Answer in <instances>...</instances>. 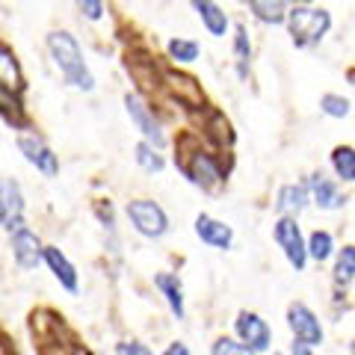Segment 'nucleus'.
<instances>
[{"mask_svg": "<svg viewBox=\"0 0 355 355\" xmlns=\"http://www.w3.org/2000/svg\"><path fill=\"white\" fill-rule=\"evenodd\" d=\"M48 53L57 71L62 74V80L71 89H80V92H92L95 89V74L89 71V65L83 60V51L77 39L69 30H51L48 33Z\"/></svg>", "mask_w": 355, "mask_h": 355, "instance_id": "obj_1", "label": "nucleus"}, {"mask_svg": "<svg viewBox=\"0 0 355 355\" xmlns=\"http://www.w3.org/2000/svg\"><path fill=\"white\" fill-rule=\"evenodd\" d=\"M284 27L291 33V42L296 48H314V44H320L329 36L331 12L323 6H314V3H293L287 9Z\"/></svg>", "mask_w": 355, "mask_h": 355, "instance_id": "obj_2", "label": "nucleus"}, {"mask_svg": "<svg viewBox=\"0 0 355 355\" xmlns=\"http://www.w3.org/2000/svg\"><path fill=\"white\" fill-rule=\"evenodd\" d=\"M128 219H130V225L148 240H160L166 231H169V216H166V210L157 202H151V198H137V202H130Z\"/></svg>", "mask_w": 355, "mask_h": 355, "instance_id": "obj_3", "label": "nucleus"}, {"mask_svg": "<svg viewBox=\"0 0 355 355\" xmlns=\"http://www.w3.org/2000/svg\"><path fill=\"white\" fill-rule=\"evenodd\" d=\"M125 113H128V119L133 121V128L142 133V139H146L148 146L166 148V133H163L160 119L154 116V110H151L146 101H142L137 92H128V95H125Z\"/></svg>", "mask_w": 355, "mask_h": 355, "instance_id": "obj_4", "label": "nucleus"}, {"mask_svg": "<svg viewBox=\"0 0 355 355\" xmlns=\"http://www.w3.org/2000/svg\"><path fill=\"white\" fill-rule=\"evenodd\" d=\"M18 151L24 154V160H27L30 166H36V169H39L44 178H57V175H60V160H57V154L51 151V146L39 137L36 130H27V128L18 130Z\"/></svg>", "mask_w": 355, "mask_h": 355, "instance_id": "obj_5", "label": "nucleus"}, {"mask_svg": "<svg viewBox=\"0 0 355 355\" xmlns=\"http://www.w3.org/2000/svg\"><path fill=\"white\" fill-rule=\"evenodd\" d=\"M272 237L279 243V249L284 252L287 263H291L296 272H302L305 263H308V252H305V237H302V231H299L296 216H282L275 222Z\"/></svg>", "mask_w": 355, "mask_h": 355, "instance_id": "obj_6", "label": "nucleus"}, {"mask_svg": "<svg viewBox=\"0 0 355 355\" xmlns=\"http://www.w3.org/2000/svg\"><path fill=\"white\" fill-rule=\"evenodd\" d=\"M184 172L196 187H202V190H207V193H216L219 187L225 184V172H222L219 160L207 151H193L190 163L184 166Z\"/></svg>", "mask_w": 355, "mask_h": 355, "instance_id": "obj_7", "label": "nucleus"}, {"mask_svg": "<svg viewBox=\"0 0 355 355\" xmlns=\"http://www.w3.org/2000/svg\"><path fill=\"white\" fill-rule=\"evenodd\" d=\"M234 331H237L240 343H246L252 352H266L270 349V343H272L270 326H266V320L261 314H254V311H240Z\"/></svg>", "mask_w": 355, "mask_h": 355, "instance_id": "obj_8", "label": "nucleus"}, {"mask_svg": "<svg viewBox=\"0 0 355 355\" xmlns=\"http://www.w3.org/2000/svg\"><path fill=\"white\" fill-rule=\"evenodd\" d=\"M287 326H291L293 338L308 343V347L323 343V326H320V317L302 302H293L291 308H287Z\"/></svg>", "mask_w": 355, "mask_h": 355, "instance_id": "obj_9", "label": "nucleus"}, {"mask_svg": "<svg viewBox=\"0 0 355 355\" xmlns=\"http://www.w3.org/2000/svg\"><path fill=\"white\" fill-rule=\"evenodd\" d=\"M0 225L6 231H15L24 225V193L15 178L0 181Z\"/></svg>", "mask_w": 355, "mask_h": 355, "instance_id": "obj_10", "label": "nucleus"}, {"mask_svg": "<svg viewBox=\"0 0 355 355\" xmlns=\"http://www.w3.org/2000/svg\"><path fill=\"white\" fill-rule=\"evenodd\" d=\"M12 234V258L15 263L21 266V270H36V266L42 263V240L33 234V231L27 225H21L15 231H9Z\"/></svg>", "mask_w": 355, "mask_h": 355, "instance_id": "obj_11", "label": "nucleus"}, {"mask_svg": "<svg viewBox=\"0 0 355 355\" xmlns=\"http://www.w3.org/2000/svg\"><path fill=\"white\" fill-rule=\"evenodd\" d=\"M196 237L210 249L225 252V249H231V243H234V231H231V225H225V222H219L207 214H198L196 216Z\"/></svg>", "mask_w": 355, "mask_h": 355, "instance_id": "obj_12", "label": "nucleus"}, {"mask_svg": "<svg viewBox=\"0 0 355 355\" xmlns=\"http://www.w3.org/2000/svg\"><path fill=\"white\" fill-rule=\"evenodd\" d=\"M190 6L196 9V15H198V21H202V27L214 39H225L228 36L231 18H228L225 9L216 3V0H190Z\"/></svg>", "mask_w": 355, "mask_h": 355, "instance_id": "obj_13", "label": "nucleus"}, {"mask_svg": "<svg viewBox=\"0 0 355 355\" xmlns=\"http://www.w3.org/2000/svg\"><path fill=\"white\" fill-rule=\"evenodd\" d=\"M308 196H311V202H314L320 210H338V207L347 205V198H343V193L338 190V184L331 181V178H326L323 172L311 175Z\"/></svg>", "mask_w": 355, "mask_h": 355, "instance_id": "obj_14", "label": "nucleus"}, {"mask_svg": "<svg viewBox=\"0 0 355 355\" xmlns=\"http://www.w3.org/2000/svg\"><path fill=\"white\" fill-rule=\"evenodd\" d=\"M42 261L51 266V272H53V279L60 282V287H65L69 293H77V287H80V282H77V270L57 246H44L42 249Z\"/></svg>", "mask_w": 355, "mask_h": 355, "instance_id": "obj_15", "label": "nucleus"}, {"mask_svg": "<svg viewBox=\"0 0 355 355\" xmlns=\"http://www.w3.org/2000/svg\"><path fill=\"white\" fill-rule=\"evenodd\" d=\"M0 86L9 89V92L21 95L24 92V71H21V62L15 57V51L0 39Z\"/></svg>", "mask_w": 355, "mask_h": 355, "instance_id": "obj_16", "label": "nucleus"}, {"mask_svg": "<svg viewBox=\"0 0 355 355\" xmlns=\"http://www.w3.org/2000/svg\"><path fill=\"white\" fill-rule=\"evenodd\" d=\"M252 15L266 27H282L287 18V9L293 6V0H246Z\"/></svg>", "mask_w": 355, "mask_h": 355, "instance_id": "obj_17", "label": "nucleus"}, {"mask_svg": "<svg viewBox=\"0 0 355 355\" xmlns=\"http://www.w3.org/2000/svg\"><path fill=\"white\" fill-rule=\"evenodd\" d=\"M311 196L305 184H284L279 190V198H275V210L284 216H299L308 207Z\"/></svg>", "mask_w": 355, "mask_h": 355, "instance_id": "obj_18", "label": "nucleus"}, {"mask_svg": "<svg viewBox=\"0 0 355 355\" xmlns=\"http://www.w3.org/2000/svg\"><path fill=\"white\" fill-rule=\"evenodd\" d=\"M154 284H157V291L163 293V299H166V305H169L172 314L178 320H184V287H181V282H178V275L157 272L154 275Z\"/></svg>", "mask_w": 355, "mask_h": 355, "instance_id": "obj_19", "label": "nucleus"}, {"mask_svg": "<svg viewBox=\"0 0 355 355\" xmlns=\"http://www.w3.org/2000/svg\"><path fill=\"white\" fill-rule=\"evenodd\" d=\"M252 57H254V48H252L249 30H246V24H237L234 27V69H237L240 80H249Z\"/></svg>", "mask_w": 355, "mask_h": 355, "instance_id": "obj_20", "label": "nucleus"}, {"mask_svg": "<svg viewBox=\"0 0 355 355\" xmlns=\"http://www.w3.org/2000/svg\"><path fill=\"white\" fill-rule=\"evenodd\" d=\"M331 169H335L338 181L352 184L355 181V151L352 146H338L331 151Z\"/></svg>", "mask_w": 355, "mask_h": 355, "instance_id": "obj_21", "label": "nucleus"}, {"mask_svg": "<svg viewBox=\"0 0 355 355\" xmlns=\"http://www.w3.org/2000/svg\"><path fill=\"white\" fill-rule=\"evenodd\" d=\"M166 51H169V60L178 62V65H193L198 60V53H202V48H198V42L193 39H169V44H166Z\"/></svg>", "mask_w": 355, "mask_h": 355, "instance_id": "obj_22", "label": "nucleus"}, {"mask_svg": "<svg viewBox=\"0 0 355 355\" xmlns=\"http://www.w3.org/2000/svg\"><path fill=\"white\" fill-rule=\"evenodd\" d=\"M0 116H3L6 125H12V128H24V107H21L18 101V95L15 92H9V89L0 86Z\"/></svg>", "mask_w": 355, "mask_h": 355, "instance_id": "obj_23", "label": "nucleus"}, {"mask_svg": "<svg viewBox=\"0 0 355 355\" xmlns=\"http://www.w3.org/2000/svg\"><path fill=\"white\" fill-rule=\"evenodd\" d=\"M305 252H308V258H314L317 263H326L331 254H335V240H331L329 231H314L305 243Z\"/></svg>", "mask_w": 355, "mask_h": 355, "instance_id": "obj_24", "label": "nucleus"}, {"mask_svg": "<svg viewBox=\"0 0 355 355\" xmlns=\"http://www.w3.org/2000/svg\"><path fill=\"white\" fill-rule=\"evenodd\" d=\"M137 154H133V157H137V163L142 166V169L146 172H151V175H157V172H163L166 169V160H163V154H160V148H154V146H148L146 139L139 142L137 148H133Z\"/></svg>", "mask_w": 355, "mask_h": 355, "instance_id": "obj_25", "label": "nucleus"}, {"mask_svg": "<svg viewBox=\"0 0 355 355\" xmlns=\"http://www.w3.org/2000/svg\"><path fill=\"white\" fill-rule=\"evenodd\" d=\"M355 279V249L343 246L338 252V263H335V284L338 287H349Z\"/></svg>", "mask_w": 355, "mask_h": 355, "instance_id": "obj_26", "label": "nucleus"}, {"mask_svg": "<svg viewBox=\"0 0 355 355\" xmlns=\"http://www.w3.org/2000/svg\"><path fill=\"white\" fill-rule=\"evenodd\" d=\"M320 110L329 116V119H349L352 116V104L349 98L343 95H335V92H326L323 98H320Z\"/></svg>", "mask_w": 355, "mask_h": 355, "instance_id": "obj_27", "label": "nucleus"}, {"mask_svg": "<svg viewBox=\"0 0 355 355\" xmlns=\"http://www.w3.org/2000/svg\"><path fill=\"white\" fill-rule=\"evenodd\" d=\"M210 355H258V352H252L246 343H240V340H234V338H216Z\"/></svg>", "mask_w": 355, "mask_h": 355, "instance_id": "obj_28", "label": "nucleus"}, {"mask_svg": "<svg viewBox=\"0 0 355 355\" xmlns=\"http://www.w3.org/2000/svg\"><path fill=\"white\" fill-rule=\"evenodd\" d=\"M74 6H77V12H80V18L92 21V24H98V21L104 18V12H107L104 0H74Z\"/></svg>", "mask_w": 355, "mask_h": 355, "instance_id": "obj_29", "label": "nucleus"}, {"mask_svg": "<svg viewBox=\"0 0 355 355\" xmlns=\"http://www.w3.org/2000/svg\"><path fill=\"white\" fill-rule=\"evenodd\" d=\"M116 355H154V352L139 340H125V343L116 347Z\"/></svg>", "mask_w": 355, "mask_h": 355, "instance_id": "obj_30", "label": "nucleus"}, {"mask_svg": "<svg viewBox=\"0 0 355 355\" xmlns=\"http://www.w3.org/2000/svg\"><path fill=\"white\" fill-rule=\"evenodd\" d=\"M95 214H98V219H101V222H104V225H107L110 231L116 228V219H113V207H110V205L104 207V202H98V205H95Z\"/></svg>", "mask_w": 355, "mask_h": 355, "instance_id": "obj_31", "label": "nucleus"}, {"mask_svg": "<svg viewBox=\"0 0 355 355\" xmlns=\"http://www.w3.org/2000/svg\"><path fill=\"white\" fill-rule=\"evenodd\" d=\"M163 355H190V347H187V343H181V340H175V343H169V347H166Z\"/></svg>", "mask_w": 355, "mask_h": 355, "instance_id": "obj_32", "label": "nucleus"}, {"mask_svg": "<svg viewBox=\"0 0 355 355\" xmlns=\"http://www.w3.org/2000/svg\"><path fill=\"white\" fill-rule=\"evenodd\" d=\"M291 355H317V352H314V347H308V343H302V340H293Z\"/></svg>", "mask_w": 355, "mask_h": 355, "instance_id": "obj_33", "label": "nucleus"}, {"mask_svg": "<svg viewBox=\"0 0 355 355\" xmlns=\"http://www.w3.org/2000/svg\"><path fill=\"white\" fill-rule=\"evenodd\" d=\"M293 3H314V0H293Z\"/></svg>", "mask_w": 355, "mask_h": 355, "instance_id": "obj_34", "label": "nucleus"}, {"mask_svg": "<svg viewBox=\"0 0 355 355\" xmlns=\"http://www.w3.org/2000/svg\"><path fill=\"white\" fill-rule=\"evenodd\" d=\"M275 355H279V352H275Z\"/></svg>", "mask_w": 355, "mask_h": 355, "instance_id": "obj_35", "label": "nucleus"}]
</instances>
